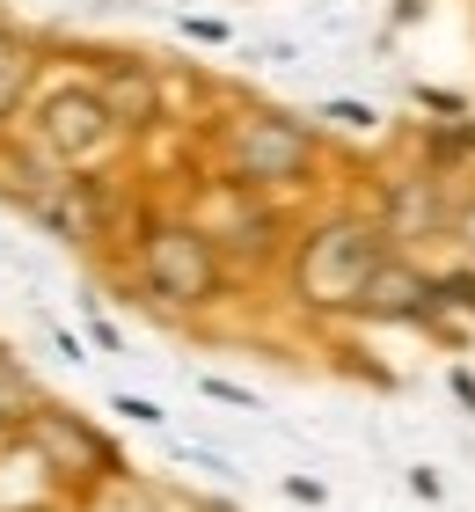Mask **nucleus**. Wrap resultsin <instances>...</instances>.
Returning a JSON list of instances; mask_svg holds the SVG:
<instances>
[{
	"mask_svg": "<svg viewBox=\"0 0 475 512\" xmlns=\"http://www.w3.org/2000/svg\"><path fill=\"white\" fill-rule=\"evenodd\" d=\"M22 447H30V461L44 476H59V483H95V491H103V483H117L125 476V461H117V447L103 432L88 425V417H74V410H59V403H44L30 425L15 432Z\"/></svg>",
	"mask_w": 475,
	"mask_h": 512,
	"instance_id": "obj_4",
	"label": "nucleus"
},
{
	"mask_svg": "<svg viewBox=\"0 0 475 512\" xmlns=\"http://www.w3.org/2000/svg\"><path fill=\"white\" fill-rule=\"evenodd\" d=\"M30 81H37V52H30V37L0 30V125H15V110L30 103Z\"/></svg>",
	"mask_w": 475,
	"mask_h": 512,
	"instance_id": "obj_9",
	"label": "nucleus"
},
{
	"mask_svg": "<svg viewBox=\"0 0 475 512\" xmlns=\"http://www.w3.org/2000/svg\"><path fill=\"white\" fill-rule=\"evenodd\" d=\"M351 315H366V322H432L439 315V278L432 271H417L410 256H388L373 278H366V293H359V308Z\"/></svg>",
	"mask_w": 475,
	"mask_h": 512,
	"instance_id": "obj_6",
	"label": "nucleus"
},
{
	"mask_svg": "<svg viewBox=\"0 0 475 512\" xmlns=\"http://www.w3.org/2000/svg\"><path fill=\"white\" fill-rule=\"evenodd\" d=\"M190 512H234L227 498H198V505H190Z\"/></svg>",
	"mask_w": 475,
	"mask_h": 512,
	"instance_id": "obj_16",
	"label": "nucleus"
},
{
	"mask_svg": "<svg viewBox=\"0 0 475 512\" xmlns=\"http://www.w3.org/2000/svg\"><path fill=\"white\" fill-rule=\"evenodd\" d=\"M88 512H169V505H161L147 483L117 476V483H103V491H95V505H88Z\"/></svg>",
	"mask_w": 475,
	"mask_h": 512,
	"instance_id": "obj_11",
	"label": "nucleus"
},
{
	"mask_svg": "<svg viewBox=\"0 0 475 512\" xmlns=\"http://www.w3.org/2000/svg\"><path fill=\"white\" fill-rule=\"evenodd\" d=\"M95 96L110 103L117 132H139V125H154V118H161V88H154V74H147V66H132V59H117L110 74L95 81Z\"/></svg>",
	"mask_w": 475,
	"mask_h": 512,
	"instance_id": "obj_8",
	"label": "nucleus"
},
{
	"mask_svg": "<svg viewBox=\"0 0 475 512\" xmlns=\"http://www.w3.org/2000/svg\"><path fill=\"white\" fill-rule=\"evenodd\" d=\"M37 410H44V395H37V381H30V366L0 344V432H22Z\"/></svg>",
	"mask_w": 475,
	"mask_h": 512,
	"instance_id": "obj_10",
	"label": "nucleus"
},
{
	"mask_svg": "<svg viewBox=\"0 0 475 512\" xmlns=\"http://www.w3.org/2000/svg\"><path fill=\"white\" fill-rule=\"evenodd\" d=\"M322 118H337V125H351V132H366V125H380V118H373V110H366V103H329V110H322Z\"/></svg>",
	"mask_w": 475,
	"mask_h": 512,
	"instance_id": "obj_13",
	"label": "nucleus"
},
{
	"mask_svg": "<svg viewBox=\"0 0 475 512\" xmlns=\"http://www.w3.org/2000/svg\"><path fill=\"white\" fill-rule=\"evenodd\" d=\"M110 410H125V417H132V425H161V410L147 403V395H117V403H110Z\"/></svg>",
	"mask_w": 475,
	"mask_h": 512,
	"instance_id": "obj_14",
	"label": "nucleus"
},
{
	"mask_svg": "<svg viewBox=\"0 0 475 512\" xmlns=\"http://www.w3.org/2000/svg\"><path fill=\"white\" fill-rule=\"evenodd\" d=\"M117 139V118H110V103L95 96V88H52V96L37 103V147L59 161V169H88L95 154H103Z\"/></svg>",
	"mask_w": 475,
	"mask_h": 512,
	"instance_id": "obj_5",
	"label": "nucleus"
},
{
	"mask_svg": "<svg viewBox=\"0 0 475 512\" xmlns=\"http://www.w3.org/2000/svg\"><path fill=\"white\" fill-rule=\"evenodd\" d=\"M388 256H395V235L380 220H366V213L315 220L300 235V249H293V293H300V308L351 315V308H359V293H366V278L388 264Z\"/></svg>",
	"mask_w": 475,
	"mask_h": 512,
	"instance_id": "obj_1",
	"label": "nucleus"
},
{
	"mask_svg": "<svg viewBox=\"0 0 475 512\" xmlns=\"http://www.w3.org/2000/svg\"><path fill=\"white\" fill-rule=\"evenodd\" d=\"M132 264H139L147 300H161V308H176V315H198L212 300H227V256L212 249V235L198 220H147Z\"/></svg>",
	"mask_w": 475,
	"mask_h": 512,
	"instance_id": "obj_2",
	"label": "nucleus"
},
{
	"mask_svg": "<svg viewBox=\"0 0 475 512\" xmlns=\"http://www.w3.org/2000/svg\"><path fill=\"white\" fill-rule=\"evenodd\" d=\"M220 161L234 191H293L315 169V132L293 125L285 110H242L220 132Z\"/></svg>",
	"mask_w": 475,
	"mask_h": 512,
	"instance_id": "obj_3",
	"label": "nucleus"
},
{
	"mask_svg": "<svg viewBox=\"0 0 475 512\" xmlns=\"http://www.w3.org/2000/svg\"><path fill=\"white\" fill-rule=\"evenodd\" d=\"M285 498H293V505H322V483L315 476H293V483H285Z\"/></svg>",
	"mask_w": 475,
	"mask_h": 512,
	"instance_id": "obj_15",
	"label": "nucleus"
},
{
	"mask_svg": "<svg viewBox=\"0 0 475 512\" xmlns=\"http://www.w3.org/2000/svg\"><path fill=\"white\" fill-rule=\"evenodd\" d=\"M30 213L52 227L59 242H95L103 235V198H95V176H44L30 183Z\"/></svg>",
	"mask_w": 475,
	"mask_h": 512,
	"instance_id": "obj_7",
	"label": "nucleus"
},
{
	"mask_svg": "<svg viewBox=\"0 0 475 512\" xmlns=\"http://www.w3.org/2000/svg\"><path fill=\"white\" fill-rule=\"evenodd\" d=\"M475 308V271H454V278H439V308Z\"/></svg>",
	"mask_w": 475,
	"mask_h": 512,
	"instance_id": "obj_12",
	"label": "nucleus"
}]
</instances>
